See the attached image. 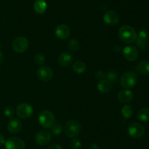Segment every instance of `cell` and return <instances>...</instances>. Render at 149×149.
<instances>
[{
	"label": "cell",
	"instance_id": "obj_1",
	"mask_svg": "<svg viewBox=\"0 0 149 149\" xmlns=\"http://www.w3.org/2000/svg\"><path fill=\"white\" fill-rule=\"evenodd\" d=\"M119 37L123 42L127 44L132 43L137 38V33L135 29L130 26L125 25L119 29Z\"/></svg>",
	"mask_w": 149,
	"mask_h": 149
},
{
	"label": "cell",
	"instance_id": "obj_2",
	"mask_svg": "<svg viewBox=\"0 0 149 149\" xmlns=\"http://www.w3.org/2000/svg\"><path fill=\"white\" fill-rule=\"evenodd\" d=\"M81 131V125L79 122L75 119H70L64 126V132L68 137L74 138L79 134Z\"/></svg>",
	"mask_w": 149,
	"mask_h": 149
},
{
	"label": "cell",
	"instance_id": "obj_3",
	"mask_svg": "<svg viewBox=\"0 0 149 149\" xmlns=\"http://www.w3.org/2000/svg\"><path fill=\"white\" fill-rule=\"evenodd\" d=\"M138 83V76L133 71H127L123 73L121 77L120 83L123 88L130 89L136 86Z\"/></svg>",
	"mask_w": 149,
	"mask_h": 149
},
{
	"label": "cell",
	"instance_id": "obj_4",
	"mask_svg": "<svg viewBox=\"0 0 149 149\" xmlns=\"http://www.w3.org/2000/svg\"><path fill=\"white\" fill-rule=\"evenodd\" d=\"M39 123L42 127L45 129L50 128L55 123V116L51 111L45 110L39 113L38 117Z\"/></svg>",
	"mask_w": 149,
	"mask_h": 149
},
{
	"label": "cell",
	"instance_id": "obj_5",
	"mask_svg": "<svg viewBox=\"0 0 149 149\" xmlns=\"http://www.w3.org/2000/svg\"><path fill=\"white\" fill-rule=\"evenodd\" d=\"M127 132L131 137L138 139L142 137L145 134V128L142 124L137 122H132L129 124Z\"/></svg>",
	"mask_w": 149,
	"mask_h": 149
},
{
	"label": "cell",
	"instance_id": "obj_6",
	"mask_svg": "<svg viewBox=\"0 0 149 149\" xmlns=\"http://www.w3.org/2000/svg\"><path fill=\"white\" fill-rule=\"evenodd\" d=\"M33 112V107L29 103L23 102L19 104L16 108V113L19 118L26 119L30 118Z\"/></svg>",
	"mask_w": 149,
	"mask_h": 149
},
{
	"label": "cell",
	"instance_id": "obj_7",
	"mask_svg": "<svg viewBox=\"0 0 149 149\" xmlns=\"http://www.w3.org/2000/svg\"><path fill=\"white\" fill-rule=\"evenodd\" d=\"M29 40L24 37H16L13 42V49L15 52L22 53L29 48Z\"/></svg>",
	"mask_w": 149,
	"mask_h": 149
},
{
	"label": "cell",
	"instance_id": "obj_8",
	"mask_svg": "<svg viewBox=\"0 0 149 149\" xmlns=\"http://www.w3.org/2000/svg\"><path fill=\"white\" fill-rule=\"evenodd\" d=\"M6 149H26V144L21 138L12 137L7 139L4 143Z\"/></svg>",
	"mask_w": 149,
	"mask_h": 149
},
{
	"label": "cell",
	"instance_id": "obj_9",
	"mask_svg": "<svg viewBox=\"0 0 149 149\" xmlns=\"http://www.w3.org/2000/svg\"><path fill=\"white\" fill-rule=\"evenodd\" d=\"M52 139V134L46 129L40 130L35 136V141L39 145L44 146L47 145Z\"/></svg>",
	"mask_w": 149,
	"mask_h": 149
},
{
	"label": "cell",
	"instance_id": "obj_10",
	"mask_svg": "<svg viewBox=\"0 0 149 149\" xmlns=\"http://www.w3.org/2000/svg\"><path fill=\"white\" fill-rule=\"evenodd\" d=\"M37 77L43 82L49 81L53 77V72L48 66H42L36 72Z\"/></svg>",
	"mask_w": 149,
	"mask_h": 149
},
{
	"label": "cell",
	"instance_id": "obj_11",
	"mask_svg": "<svg viewBox=\"0 0 149 149\" xmlns=\"http://www.w3.org/2000/svg\"><path fill=\"white\" fill-rule=\"evenodd\" d=\"M103 21L105 23L110 26H114L117 24L119 21V15L117 12L113 10H109L106 11L103 15Z\"/></svg>",
	"mask_w": 149,
	"mask_h": 149
},
{
	"label": "cell",
	"instance_id": "obj_12",
	"mask_svg": "<svg viewBox=\"0 0 149 149\" xmlns=\"http://www.w3.org/2000/svg\"><path fill=\"white\" fill-rule=\"evenodd\" d=\"M148 32L146 30L140 31L138 35H137V38L135 39L136 45L141 49H145L148 44Z\"/></svg>",
	"mask_w": 149,
	"mask_h": 149
},
{
	"label": "cell",
	"instance_id": "obj_13",
	"mask_svg": "<svg viewBox=\"0 0 149 149\" xmlns=\"http://www.w3.org/2000/svg\"><path fill=\"white\" fill-rule=\"evenodd\" d=\"M74 61V56L69 52H63L58 57V63L61 67H67L71 65Z\"/></svg>",
	"mask_w": 149,
	"mask_h": 149
},
{
	"label": "cell",
	"instance_id": "obj_14",
	"mask_svg": "<svg viewBox=\"0 0 149 149\" xmlns=\"http://www.w3.org/2000/svg\"><path fill=\"white\" fill-rule=\"evenodd\" d=\"M123 56L127 60L134 61L138 58V51L134 46H126L123 50Z\"/></svg>",
	"mask_w": 149,
	"mask_h": 149
},
{
	"label": "cell",
	"instance_id": "obj_15",
	"mask_svg": "<svg viewBox=\"0 0 149 149\" xmlns=\"http://www.w3.org/2000/svg\"><path fill=\"white\" fill-rule=\"evenodd\" d=\"M55 35L57 37L60 39H65L68 38L70 36V31L69 27L65 24H60L56 27L55 31Z\"/></svg>",
	"mask_w": 149,
	"mask_h": 149
},
{
	"label": "cell",
	"instance_id": "obj_16",
	"mask_svg": "<svg viewBox=\"0 0 149 149\" xmlns=\"http://www.w3.org/2000/svg\"><path fill=\"white\" fill-rule=\"evenodd\" d=\"M22 123L18 118H13L10 120L7 124V129L11 134H17L21 130Z\"/></svg>",
	"mask_w": 149,
	"mask_h": 149
},
{
	"label": "cell",
	"instance_id": "obj_17",
	"mask_svg": "<svg viewBox=\"0 0 149 149\" xmlns=\"http://www.w3.org/2000/svg\"><path fill=\"white\" fill-rule=\"evenodd\" d=\"M118 99L121 103L127 104L132 102L133 99V93L129 89H123L118 93Z\"/></svg>",
	"mask_w": 149,
	"mask_h": 149
},
{
	"label": "cell",
	"instance_id": "obj_18",
	"mask_svg": "<svg viewBox=\"0 0 149 149\" xmlns=\"http://www.w3.org/2000/svg\"><path fill=\"white\" fill-rule=\"evenodd\" d=\"M97 88L100 93H109L111 89V83L107 79H102L97 83Z\"/></svg>",
	"mask_w": 149,
	"mask_h": 149
},
{
	"label": "cell",
	"instance_id": "obj_19",
	"mask_svg": "<svg viewBox=\"0 0 149 149\" xmlns=\"http://www.w3.org/2000/svg\"><path fill=\"white\" fill-rule=\"evenodd\" d=\"M47 4L45 0H36L33 4V9L38 14H44L46 12Z\"/></svg>",
	"mask_w": 149,
	"mask_h": 149
},
{
	"label": "cell",
	"instance_id": "obj_20",
	"mask_svg": "<svg viewBox=\"0 0 149 149\" xmlns=\"http://www.w3.org/2000/svg\"><path fill=\"white\" fill-rule=\"evenodd\" d=\"M137 70L144 75H149V61L143 60L138 63Z\"/></svg>",
	"mask_w": 149,
	"mask_h": 149
},
{
	"label": "cell",
	"instance_id": "obj_21",
	"mask_svg": "<svg viewBox=\"0 0 149 149\" xmlns=\"http://www.w3.org/2000/svg\"><path fill=\"white\" fill-rule=\"evenodd\" d=\"M86 69H87V66L85 63L80 60L76 61L73 64V70L77 74H82L86 71Z\"/></svg>",
	"mask_w": 149,
	"mask_h": 149
},
{
	"label": "cell",
	"instance_id": "obj_22",
	"mask_svg": "<svg viewBox=\"0 0 149 149\" xmlns=\"http://www.w3.org/2000/svg\"><path fill=\"white\" fill-rule=\"evenodd\" d=\"M138 118L143 122L149 121V108H143L140 110L138 112Z\"/></svg>",
	"mask_w": 149,
	"mask_h": 149
},
{
	"label": "cell",
	"instance_id": "obj_23",
	"mask_svg": "<svg viewBox=\"0 0 149 149\" xmlns=\"http://www.w3.org/2000/svg\"><path fill=\"white\" fill-rule=\"evenodd\" d=\"M79 42L76 39H71L68 43V49L71 51H73V52H77V51L79 49Z\"/></svg>",
	"mask_w": 149,
	"mask_h": 149
},
{
	"label": "cell",
	"instance_id": "obj_24",
	"mask_svg": "<svg viewBox=\"0 0 149 149\" xmlns=\"http://www.w3.org/2000/svg\"><path fill=\"white\" fill-rule=\"evenodd\" d=\"M122 116L125 118H130L132 115V107L130 106V105H126L122 108Z\"/></svg>",
	"mask_w": 149,
	"mask_h": 149
},
{
	"label": "cell",
	"instance_id": "obj_25",
	"mask_svg": "<svg viewBox=\"0 0 149 149\" xmlns=\"http://www.w3.org/2000/svg\"><path fill=\"white\" fill-rule=\"evenodd\" d=\"M51 128V132L55 135H59L61 134L63 130V127L59 123H54Z\"/></svg>",
	"mask_w": 149,
	"mask_h": 149
},
{
	"label": "cell",
	"instance_id": "obj_26",
	"mask_svg": "<svg viewBox=\"0 0 149 149\" xmlns=\"http://www.w3.org/2000/svg\"><path fill=\"white\" fill-rule=\"evenodd\" d=\"M106 77L107 80H109L111 83H114L118 80L119 75H118V73L116 71L111 70L106 74Z\"/></svg>",
	"mask_w": 149,
	"mask_h": 149
},
{
	"label": "cell",
	"instance_id": "obj_27",
	"mask_svg": "<svg viewBox=\"0 0 149 149\" xmlns=\"http://www.w3.org/2000/svg\"><path fill=\"white\" fill-rule=\"evenodd\" d=\"M33 61L37 65H42L45 63V57L43 54L42 53H37L33 57Z\"/></svg>",
	"mask_w": 149,
	"mask_h": 149
},
{
	"label": "cell",
	"instance_id": "obj_28",
	"mask_svg": "<svg viewBox=\"0 0 149 149\" xmlns=\"http://www.w3.org/2000/svg\"><path fill=\"white\" fill-rule=\"evenodd\" d=\"M70 145H71V149H80L81 148V143L79 139L74 137L71 141Z\"/></svg>",
	"mask_w": 149,
	"mask_h": 149
},
{
	"label": "cell",
	"instance_id": "obj_29",
	"mask_svg": "<svg viewBox=\"0 0 149 149\" xmlns=\"http://www.w3.org/2000/svg\"><path fill=\"white\" fill-rule=\"evenodd\" d=\"M15 114V111H14V109H13L12 107H7V108H5V109H4V116L7 117V118H13V115H14Z\"/></svg>",
	"mask_w": 149,
	"mask_h": 149
},
{
	"label": "cell",
	"instance_id": "obj_30",
	"mask_svg": "<svg viewBox=\"0 0 149 149\" xmlns=\"http://www.w3.org/2000/svg\"><path fill=\"white\" fill-rule=\"evenodd\" d=\"M106 76L105 73L103 72L101 70H98L95 72V77L96 78L99 79V80H102V79L104 78V77Z\"/></svg>",
	"mask_w": 149,
	"mask_h": 149
},
{
	"label": "cell",
	"instance_id": "obj_31",
	"mask_svg": "<svg viewBox=\"0 0 149 149\" xmlns=\"http://www.w3.org/2000/svg\"><path fill=\"white\" fill-rule=\"evenodd\" d=\"M47 149H63L62 147H61L60 145L58 144H52Z\"/></svg>",
	"mask_w": 149,
	"mask_h": 149
},
{
	"label": "cell",
	"instance_id": "obj_32",
	"mask_svg": "<svg viewBox=\"0 0 149 149\" xmlns=\"http://www.w3.org/2000/svg\"><path fill=\"white\" fill-rule=\"evenodd\" d=\"M5 142H6V140H5V138H4V136L0 133V146L4 145Z\"/></svg>",
	"mask_w": 149,
	"mask_h": 149
},
{
	"label": "cell",
	"instance_id": "obj_33",
	"mask_svg": "<svg viewBox=\"0 0 149 149\" xmlns=\"http://www.w3.org/2000/svg\"><path fill=\"white\" fill-rule=\"evenodd\" d=\"M90 149H100V147H99L98 145L94 143V144H93L91 146H90Z\"/></svg>",
	"mask_w": 149,
	"mask_h": 149
},
{
	"label": "cell",
	"instance_id": "obj_34",
	"mask_svg": "<svg viewBox=\"0 0 149 149\" xmlns=\"http://www.w3.org/2000/svg\"><path fill=\"white\" fill-rule=\"evenodd\" d=\"M3 61H4V56H3L2 53L0 51V65L2 64Z\"/></svg>",
	"mask_w": 149,
	"mask_h": 149
},
{
	"label": "cell",
	"instance_id": "obj_35",
	"mask_svg": "<svg viewBox=\"0 0 149 149\" xmlns=\"http://www.w3.org/2000/svg\"><path fill=\"white\" fill-rule=\"evenodd\" d=\"M0 149H1V148H0Z\"/></svg>",
	"mask_w": 149,
	"mask_h": 149
}]
</instances>
